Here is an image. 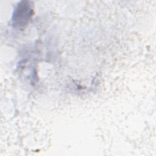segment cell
Listing matches in <instances>:
<instances>
[{"label": "cell", "mask_w": 156, "mask_h": 156, "mask_svg": "<svg viewBox=\"0 0 156 156\" xmlns=\"http://www.w3.org/2000/svg\"><path fill=\"white\" fill-rule=\"evenodd\" d=\"M18 5L13 16V24L16 27L21 28L27 24V22L32 15V10L29 4H26L27 2H22Z\"/></svg>", "instance_id": "obj_1"}]
</instances>
